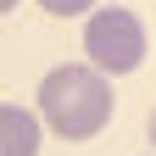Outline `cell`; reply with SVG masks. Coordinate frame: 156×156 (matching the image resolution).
<instances>
[{
    "label": "cell",
    "instance_id": "6da1fadb",
    "mask_svg": "<svg viewBox=\"0 0 156 156\" xmlns=\"http://www.w3.org/2000/svg\"><path fill=\"white\" fill-rule=\"evenodd\" d=\"M39 123L62 140H95L112 112H117V95H112V78L95 73L89 62H62L39 78Z\"/></svg>",
    "mask_w": 156,
    "mask_h": 156
},
{
    "label": "cell",
    "instance_id": "7a4b0ae2",
    "mask_svg": "<svg viewBox=\"0 0 156 156\" xmlns=\"http://www.w3.org/2000/svg\"><path fill=\"white\" fill-rule=\"evenodd\" d=\"M145 45H151L145 23L128 6H101V11H89V23H84V56H89V67L106 73V78H128L145 62Z\"/></svg>",
    "mask_w": 156,
    "mask_h": 156
},
{
    "label": "cell",
    "instance_id": "3957f363",
    "mask_svg": "<svg viewBox=\"0 0 156 156\" xmlns=\"http://www.w3.org/2000/svg\"><path fill=\"white\" fill-rule=\"evenodd\" d=\"M39 145H45V123H39V112L0 101V156H39Z\"/></svg>",
    "mask_w": 156,
    "mask_h": 156
},
{
    "label": "cell",
    "instance_id": "277c9868",
    "mask_svg": "<svg viewBox=\"0 0 156 156\" xmlns=\"http://www.w3.org/2000/svg\"><path fill=\"white\" fill-rule=\"evenodd\" d=\"M50 17H84V11H95V0H39Z\"/></svg>",
    "mask_w": 156,
    "mask_h": 156
},
{
    "label": "cell",
    "instance_id": "5b68a950",
    "mask_svg": "<svg viewBox=\"0 0 156 156\" xmlns=\"http://www.w3.org/2000/svg\"><path fill=\"white\" fill-rule=\"evenodd\" d=\"M11 6H17V0H0V17H6V11H11Z\"/></svg>",
    "mask_w": 156,
    "mask_h": 156
}]
</instances>
